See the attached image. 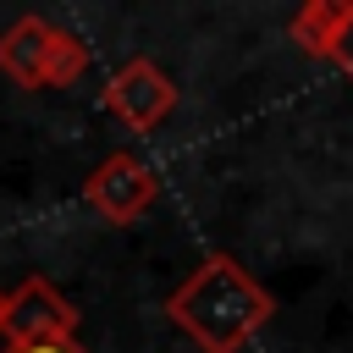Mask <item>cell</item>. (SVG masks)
Segmentation results:
<instances>
[{"mask_svg":"<svg viewBox=\"0 0 353 353\" xmlns=\"http://www.w3.org/2000/svg\"><path fill=\"white\" fill-rule=\"evenodd\" d=\"M165 314L182 336H193L199 353H243L276 314V298L232 259L210 254L193 265V276L165 298Z\"/></svg>","mask_w":353,"mask_h":353,"instance_id":"obj_1","label":"cell"},{"mask_svg":"<svg viewBox=\"0 0 353 353\" xmlns=\"http://www.w3.org/2000/svg\"><path fill=\"white\" fill-rule=\"evenodd\" d=\"M0 72L17 88H72L88 72V44L72 28L28 11L0 33Z\"/></svg>","mask_w":353,"mask_h":353,"instance_id":"obj_2","label":"cell"},{"mask_svg":"<svg viewBox=\"0 0 353 353\" xmlns=\"http://www.w3.org/2000/svg\"><path fill=\"white\" fill-rule=\"evenodd\" d=\"M6 347H39V342H72L77 336V309L72 298L44 281V276H22L6 292V320H0Z\"/></svg>","mask_w":353,"mask_h":353,"instance_id":"obj_3","label":"cell"},{"mask_svg":"<svg viewBox=\"0 0 353 353\" xmlns=\"http://www.w3.org/2000/svg\"><path fill=\"white\" fill-rule=\"evenodd\" d=\"M83 199H88V210H94L99 221H110V226H132V221L160 199V176H154V165H149L143 154L116 149V154H105V160L88 171Z\"/></svg>","mask_w":353,"mask_h":353,"instance_id":"obj_4","label":"cell"},{"mask_svg":"<svg viewBox=\"0 0 353 353\" xmlns=\"http://www.w3.org/2000/svg\"><path fill=\"white\" fill-rule=\"evenodd\" d=\"M99 99H105V110H110L127 132H149V127H160V121L176 110V83H171L149 55H132V61H121V66L105 77Z\"/></svg>","mask_w":353,"mask_h":353,"instance_id":"obj_5","label":"cell"},{"mask_svg":"<svg viewBox=\"0 0 353 353\" xmlns=\"http://www.w3.org/2000/svg\"><path fill=\"white\" fill-rule=\"evenodd\" d=\"M292 44L314 61H331L336 72L353 77V0H309L287 22Z\"/></svg>","mask_w":353,"mask_h":353,"instance_id":"obj_6","label":"cell"},{"mask_svg":"<svg viewBox=\"0 0 353 353\" xmlns=\"http://www.w3.org/2000/svg\"><path fill=\"white\" fill-rule=\"evenodd\" d=\"M6 353H88V347H83V342L72 336V342H39V347H6Z\"/></svg>","mask_w":353,"mask_h":353,"instance_id":"obj_7","label":"cell"},{"mask_svg":"<svg viewBox=\"0 0 353 353\" xmlns=\"http://www.w3.org/2000/svg\"><path fill=\"white\" fill-rule=\"evenodd\" d=\"M0 320H6V292H0Z\"/></svg>","mask_w":353,"mask_h":353,"instance_id":"obj_8","label":"cell"}]
</instances>
